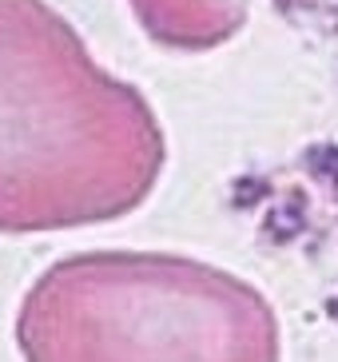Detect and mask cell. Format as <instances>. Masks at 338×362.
<instances>
[{"mask_svg":"<svg viewBox=\"0 0 338 362\" xmlns=\"http://www.w3.org/2000/svg\"><path fill=\"white\" fill-rule=\"evenodd\" d=\"M168 136L48 0H0V235H48L139 211Z\"/></svg>","mask_w":338,"mask_h":362,"instance_id":"obj_1","label":"cell"},{"mask_svg":"<svg viewBox=\"0 0 338 362\" xmlns=\"http://www.w3.org/2000/svg\"><path fill=\"white\" fill-rule=\"evenodd\" d=\"M24 362H283L279 315L255 283L171 251H76L16 310Z\"/></svg>","mask_w":338,"mask_h":362,"instance_id":"obj_2","label":"cell"},{"mask_svg":"<svg viewBox=\"0 0 338 362\" xmlns=\"http://www.w3.org/2000/svg\"><path fill=\"white\" fill-rule=\"evenodd\" d=\"M132 16L168 52H211L247 24L251 0H127Z\"/></svg>","mask_w":338,"mask_h":362,"instance_id":"obj_3","label":"cell"}]
</instances>
